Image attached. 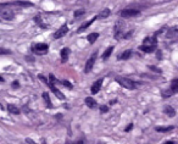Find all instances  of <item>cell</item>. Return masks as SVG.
Listing matches in <instances>:
<instances>
[{"label": "cell", "mask_w": 178, "mask_h": 144, "mask_svg": "<svg viewBox=\"0 0 178 144\" xmlns=\"http://www.w3.org/2000/svg\"><path fill=\"white\" fill-rule=\"evenodd\" d=\"M156 43H157V40L155 37H147L143 42L144 45H156Z\"/></svg>", "instance_id": "obj_15"}, {"label": "cell", "mask_w": 178, "mask_h": 144, "mask_svg": "<svg viewBox=\"0 0 178 144\" xmlns=\"http://www.w3.org/2000/svg\"><path fill=\"white\" fill-rule=\"evenodd\" d=\"M48 85H49V88L51 89V92H53L54 94H55V95H56L59 99H65V95H63V94H62V93L55 87V83H50V82H49Z\"/></svg>", "instance_id": "obj_10"}, {"label": "cell", "mask_w": 178, "mask_h": 144, "mask_svg": "<svg viewBox=\"0 0 178 144\" xmlns=\"http://www.w3.org/2000/svg\"><path fill=\"white\" fill-rule=\"evenodd\" d=\"M62 83L66 85V87L68 88V89H72V84L70 83V82H67V81H62Z\"/></svg>", "instance_id": "obj_31"}, {"label": "cell", "mask_w": 178, "mask_h": 144, "mask_svg": "<svg viewBox=\"0 0 178 144\" xmlns=\"http://www.w3.org/2000/svg\"><path fill=\"white\" fill-rule=\"evenodd\" d=\"M38 77H39V79H42V81H43V82H45V83H47V84L49 83V82H48V79H47V78H45V77H43V75H39V76H38Z\"/></svg>", "instance_id": "obj_32"}, {"label": "cell", "mask_w": 178, "mask_h": 144, "mask_svg": "<svg viewBox=\"0 0 178 144\" xmlns=\"http://www.w3.org/2000/svg\"><path fill=\"white\" fill-rule=\"evenodd\" d=\"M131 55H132V50H126L117 56V60H127L131 57Z\"/></svg>", "instance_id": "obj_18"}, {"label": "cell", "mask_w": 178, "mask_h": 144, "mask_svg": "<svg viewBox=\"0 0 178 144\" xmlns=\"http://www.w3.org/2000/svg\"><path fill=\"white\" fill-rule=\"evenodd\" d=\"M120 17H123V19H132V17H137L140 15V10L138 9H133V7H128L125 9V10L120 11Z\"/></svg>", "instance_id": "obj_3"}, {"label": "cell", "mask_w": 178, "mask_h": 144, "mask_svg": "<svg viewBox=\"0 0 178 144\" xmlns=\"http://www.w3.org/2000/svg\"><path fill=\"white\" fill-rule=\"evenodd\" d=\"M32 50H33L34 54H37V55H44V54L48 53L49 45L45 43H37V44H34V45H32Z\"/></svg>", "instance_id": "obj_6"}, {"label": "cell", "mask_w": 178, "mask_h": 144, "mask_svg": "<svg viewBox=\"0 0 178 144\" xmlns=\"http://www.w3.org/2000/svg\"><path fill=\"white\" fill-rule=\"evenodd\" d=\"M98 144H104V143H98Z\"/></svg>", "instance_id": "obj_39"}, {"label": "cell", "mask_w": 178, "mask_h": 144, "mask_svg": "<svg viewBox=\"0 0 178 144\" xmlns=\"http://www.w3.org/2000/svg\"><path fill=\"white\" fill-rule=\"evenodd\" d=\"M107 111H109V106L107 105H104V106L100 107V112H101V114H105V112H107Z\"/></svg>", "instance_id": "obj_28"}, {"label": "cell", "mask_w": 178, "mask_h": 144, "mask_svg": "<svg viewBox=\"0 0 178 144\" xmlns=\"http://www.w3.org/2000/svg\"><path fill=\"white\" fill-rule=\"evenodd\" d=\"M35 22H37V23H39L40 25V27H42V28H45V25L43 23V22H42V20H40V16H35Z\"/></svg>", "instance_id": "obj_27"}, {"label": "cell", "mask_w": 178, "mask_h": 144, "mask_svg": "<svg viewBox=\"0 0 178 144\" xmlns=\"http://www.w3.org/2000/svg\"><path fill=\"white\" fill-rule=\"evenodd\" d=\"M84 103H85V105L88 106V107H90V109H94V107H97V101L94 100V99L92 98V97H88V98H85V100H84Z\"/></svg>", "instance_id": "obj_12"}, {"label": "cell", "mask_w": 178, "mask_h": 144, "mask_svg": "<svg viewBox=\"0 0 178 144\" xmlns=\"http://www.w3.org/2000/svg\"><path fill=\"white\" fill-rule=\"evenodd\" d=\"M73 144H84V142H83V139H78V141L75 142Z\"/></svg>", "instance_id": "obj_34"}, {"label": "cell", "mask_w": 178, "mask_h": 144, "mask_svg": "<svg viewBox=\"0 0 178 144\" xmlns=\"http://www.w3.org/2000/svg\"><path fill=\"white\" fill-rule=\"evenodd\" d=\"M132 128H133V125H132V123H129V125L126 127V129H125V131H126V132H128V131H131Z\"/></svg>", "instance_id": "obj_33"}, {"label": "cell", "mask_w": 178, "mask_h": 144, "mask_svg": "<svg viewBox=\"0 0 178 144\" xmlns=\"http://www.w3.org/2000/svg\"><path fill=\"white\" fill-rule=\"evenodd\" d=\"M149 69L150 70H151V71H154V72H157V73H161V70H160V69H157V67H155V66H149Z\"/></svg>", "instance_id": "obj_29"}, {"label": "cell", "mask_w": 178, "mask_h": 144, "mask_svg": "<svg viewBox=\"0 0 178 144\" xmlns=\"http://www.w3.org/2000/svg\"><path fill=\"white\" fill-rule=\"evenodd\" d=\"M70 53L71 50L68 48H63L61 50V61L62 62H66L68 60V56H70Z\"/></svg>", "instance_id": "obj_13"}, {"label": "cell", "mask_w": 178, "mask_h": 144, "mask_svg": "<svg viewBox=\"0 0 178 144\" xmlns=\"http://www.w3.org/2000/svg\"><path fill=\"white\" fill-rule=\"evenodd\" d=\"M165 144H175V142H172V141H170V142H166Z\"/></svg>", "instance_id": "obj_37"}, {"label": "cell", "mask_w": 178, "mask_h": 144, "mask_svg": "<svg viewBox=\"0 0 178 144\" xmlns=\"http://www.w3.org/2000/svg\"><path fill=\"white\" fill-rule=\"evenodd\" d=\"M110 13H111V10H110V9H109V7H105V9H103V10L100 11L98 19H106V17L110 16Z\"/></svg>", "instance_id": "obj_16"}, {"label": "cell", "mask_w": 178, "mask_h": 144, "mask_svg": "<svg viewBox=\"0 0 178 144\" xmlns=\"http://www.w3.org/2000/svg\"><path fill=\"white\" fill-rule=\"evenodd\" d=\"M7 110H9V112H11L12 115H19L21 112V110L19 109V107H17L16 105H12V104L7 105Z\"/></svg>", "instance_id": "obj_19"}, {"label": "cell", "mask_w": 178, "mask_h": 144, "mask_svg": "<svg viewBox=\"0 0 178 144\" xmlns=\"http://www.w3.org/2000/svg\"><path fill=\"white\" fill-rule=\"evenodd\" d=\"M178 93V78H175L171 81V85L167 91H163L162 92V95L165 98H168V97H172L173 94Z\"/></svg>", "instance_id": "obj_5"}, {"label": "cell", "mask_w": 178, "mask_h": 144, "mask_svg": "<svg viewBox=\"0 0 178 144\" xmlns=\"http://www.w3.org/2000/svg\"><path fill=\"white\" fill-rule=\"evenodd\" d=\"M0 82H4V78L3 77H0Z\"/></svg>", "instance_id": "obj_38"}, {"label": "cell", "mask_w": 178, "mask_h": 144, "mask_svg": "<svg viewBox=\"0 0 178 144\" xmlns=\"http://www.w3.org/2000/svg\"><path fill=\"white\" fill-rule=\"evenodd\" d=\"M161 57H162L161 56V53H157V59H161Z\"/></svg>", "instance_id": "obj_36"}, {"label": "cell", "mask_w": 178, "mask_h": 144, "mask_svg": "<svg viewBox=\"0 0 178 144\" xmlns=\"http://www.w3.org/2000/svg\"><path fill=\"white\" fill-rule=\"evenodd\" d=\"M139 49L141 51H144V53H153V51H155V49H156V45H141V47H139Z\"/></svg>", "instance_id": "obj_17"}, {"label": "cell", "mask_w": 178, "mask_h": 144, "mask_svg": "<svg viewBox=\"0 0 178 144\" xmlns=\"http://www.w3.org/2000/svg\"><path fill=\"white\" fill-rule=\"evenodd\" d=\"M123 31H125V22L118 20L115 23V28H113V35H115V39L120 40L123 37Z\"/></svg>", "instance_id": "obj_4"}, {"label": "cell", "mask_w": 178, "mask_h": 144, "mask_svg": "<svg viewBox=\"0 0 178 144\" xmlns=\"http://www.w3.org/2000/svg\"><path fill=\"white\" fill-rule=\"evenodd\" d=\"M19 87H20V83L17 82V81H13V82H12V88L13 89H17Z\"/></svg>", "instance_id": "obj_30"}, {"label": "cell", "mask_w": 178, "mask_h": 144, "mask_svg": "<svg viewBox=\"0 0 178 144\" xmlns=\"http://www.w3.org/2000/svg\"><path fill=\"white\" fill-rule=\"evenodd\" d=\"M84 13H85V11L83 10V9H78V10H76V11H75V17H76V19H78V17L83 16Z\"/></svg>", "instance_id": "obj_25"}, {"label": "cell", "mask_w": 178, "mask_h": 144, "mask_svg": "<svg viewBox=\"0 0 178 144\" xmlns=\"http://www.w3.org/2000/svg\"><path fill=\"white\" fill-rule=\"evenodd\" d=\"M9 5H16V6H21V7H28V6H33V4L29 1H13L10 3Z\"/></svg>", "instance_id": "obj_14"}, {"label": "cell", "mask_w": 178, "mask_h": 144, "mask_svg": "<svg viewBox=\"0 0 178 144\" xmlns=\"http://www.w3.org/2000/svg\"><path fill=\"white\" fill-rule=\"evenodd\" d=\"M103 82H104V78H99L98 81H95V82L93 83V85H92V88H90V92H92V94L99 93V91L101 89Z\"/></svg>", "instance_id": "obj_9"}, {"label": "cell", "mask_w": 178, "mask_h": 144, "mask_svg": "<svg viewBox=\"0 0 178 144\" xmlns=\"http://www.w3.org/2000/svg\"><path fill=\"white\" fill-rule=\"evenodd\" d=\"M112 51H113V47H109L106 50L104 51V54H103V59H104V60H107L109 56H110L111 54H112Z\"/></svg>", "instance_id": "obj_21"}, {"label": "cell", "mask_w": 178, "mask_h": 144, "mask_svg": "<svg viewBox=\"0 0 178 144\" xmlns=\"http://www.w3.org/2000/svg\"><path fill=\"white\" fill-rule=\"evenodd\" d=\"M10 54H11V50L5 49V48H0V55H10Z\"/></svg>", "instance_id": "obj_26"}, {"label": "cell", "mask_w": 178, "mask_h": 144, "mask_svg": "<svg viewBox=\"0 0 178 144\" xmlns=\"http://www.w3.org/2000/svg\"><path fill=\"white\" fill-rule=\"evenodd\" d=\"M67 32H68V27H67L66 25H63L62 27H60V28H59L56 32L53 34V37H54V39H60V38L63 37V35H65Z\"/></svg>", "instance_id": "obj_8"}, {"label": "cell", "mask_w": 178, "mask_h": 144, "mask_svg": "<svg viewBox=\"0 0 178 144\" xmlns=\"http://www.w3.org/2000/svg\"><path fill=\"white\" fill-rule=\"evenodd\" d=\"M26 141H27V143H29V144H35V143H34L33 141H32V139H29V138H27Z\"/></svg>", "instance_id": "obj_35"}, {"label": "cell", "mask_w": 178, "mask_h": 144, "mask_svg": "<svg viewBox=\"0 0 178 144\" xmlns=\"http://www.w3.org/2000/svg\"><path fill=\"white\" fill-rule=\"evenodd\" d=\"M43 99H44V101L47 103L48 107H53L51 100H50V97H49V94H48V93H43Z\"/></svg>", "instance_id": "obj_23"}, {"label": "cell", "mask_w": 178, "mask_h": 144, "mask_svg": "<svg viewBox=\"0 0 178 144\" xmlns=\"http://www.w3.org/2000/svg\"><path fill=\"white\" fill-rule=\"evenodd\" d=\"M97 56H98V51H95V53H93V55L88 59V61H87V64H85V67H84V72H85V73H89V72L92 71L93 66L95 64V61H97Z\"/></svg>", "instance_id": "obj_7"}, {"label": "cell", "mask_w": 178, "mask_h": 144, "mask_svg": "<svg viewBox=\"0 0 178 144\" xmlns=\"http://www.w3.org/2000/svg\"><path fill=\"white\" fill-rule=\"evenodd\" d=\"M116 82L122 85L123 88H126V89H131V91H133V89H137L139 87V83H137L134 82V81H132L129 78H126V77H117L116 78Z\"/></svg>", "instance_id": "obj_1"}, {"label": "cell", "mask_w": 178, "mask_h": 144, "mask_svg": "<svg viewBox=\"0 0 178 144\" xmlns=\"http://www.w3.org/2000/svg\"><path fill=\"white\" fill-rule=\"evenodd\" d=\"M0 17H3L4 20H12L15 17V12L9 4H1L0 5Z\"/></svg>", "instance_id": "obj_2"}, {"label": "cell", "mask_w": 178, "mask_h": 144, "mask_svg": "<svg viewBox=\"0 0 178 144\" xmlns=\"http://www.w3.org/2000/svg\"><path fill=\"white\" fill-rule=\"evenodd\" d=\"M98 19V16H95L94 17V19H92V20H89V21H87L85 22V23H83V25H82L81 27H79V28L78 29H77V32H78V33H81V32H83V31H85L87 28H88V27L90 26V25H92L93 23V22L95 21V20H97Z\"/></svg>", "instance_id": "obj_11"}, {"label": "cell", "mask_w": 178, "mask_h": 144, "mask_svg": "<svg viewBox=\"0 0 178 144\" xmlns=\"http://www.w3.org/2000/svg\"><path fill=\"white\" fill-rule=\"evenodd\" d=\"M163 112H165L167 116H170V117H173V116L176 115V110L173 109L172 106H170V105H167L165 109H163Z\"/></svg>", "instance_id": "obj_20"}, {"label": "cell", "mask_w": 178, "mask_h": 144, "mask_svg": "<svg viewBox=\"0 0 178 144\" xmlns=\"http://www.w3.org/2000/svg\"><path fill=\"white\" fill-rule=\"evenodd\" d=\"M98 37H99V33H90V34L88 35V42L93 44L95 40L98 39Z\"/></svg>", "instance_id": "obj_24"}, {"label": "cell", "mask_w": 178, "mask_h": 144, "mask_svg": "<svg viewBox=\"0 0 178 144\" xmlns=\"http://www.w3.org/2000/svg\"><path fill=\"white\" fill-rule=\"evenodd\" d=\"M43 144H45V143H43Z\"/></svg>", "instance_id": "obj_40"}, {"label": "cell", "mask_w": 178, "mask_h": 144, "mask_svg": "<svg viewBox=\"0 0 178 144\" xmlns=\"http://www.w3.org/2000/svg\"><path fill=\"white\" fill-rule=\"evenodd\" d=\"M175 128L173 126H167V127H156L155 129H156L157 132H162V133H166V132H170L172 131V129Z\"/></svg>", "instance_id": "obj_22"}]
</instances>
